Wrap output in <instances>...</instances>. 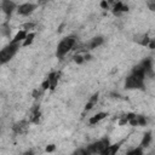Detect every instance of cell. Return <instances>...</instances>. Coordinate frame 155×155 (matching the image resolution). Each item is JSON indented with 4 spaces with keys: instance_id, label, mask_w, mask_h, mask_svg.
<instances>
[{
    "instance_id": "8fae6325",
    "label": "cell",
    "mask_w": 155,
    "mask_h": 155,
    "mask_svg": "<svg viewBox=\"0 0 155 155\" xmlns=\"http://www.w3.org/2000/svg\"><path fill=\"white\" fill-rule=\"evenodd\" d=\"M27 34L28 33H25L24 30H18L17 33H16V35L13 36V39H12V41L11 42H13V44H21V42H23L24 41V39H25V36H27Z\"/></svg>"
},
{
    "instance_id": "ffe728a7",
    "label": "cell",
    "mask_w": 155,
    "mask_h": 155,
    "mask_svg": "<svg viewBox=\"0 0 155 155\" xmlns=\"http://www.w3.org/2000/svg\"><path fill=\"white\" fill-rule=\"evenodd\" d=\"M0 134H1V126H0Z\"/></svg>"
},
{
    "instance_id": "7c38bea8",
    "label": "cell",
    "mask_w": 155,
    "mask_h": 155,
    "mask_svg": "<svg viewBox=\"0 0 155 155\" xmlns=\"http://www.w3.org/2000/svg\"><path fill=\"white\" fill-rule=\"evenodd\" d=\"M151 133L150 132H147V133H144L143 136H142V138H140V147L142 148H147V147H149L150 145V142H151Z\"/></svg>"
},
{
    "instance_id": "e0dca14e",
    "label": "cell",
    "mask_w": 155,
    "mask_h": 155,
    "mask_svg": "<svg viewBox=\"0 0 155 155\" xmlns=\"http://www.w3.org/2000/svg\"><path fill=\"white\" fill-rule=\"evenodd\" d=\"M54 149H56V145L54 144H50V145L46 147V151L47 153H52V151H54Z\"/></svg>"
},
{
    "instance_id": "52a82bcc",
    "label": "cell",
    "mask_w": 155,
    "mask_h": 155,
    "mask_svg": "<svg viewBox=\"0 0 155 155\" xmlns=\"http://www.w3.org/2000/svg\"><path fill=\"white\" fill-rule=\"evenodd\" d=\"M40 116H41V113H40V110H39V107L35 105V107L31 108L30 111H29V122L38 124L39 120H40Z\"/></svg>"
},
{
    "instance_id": "30bf717a",
    "label": "cell",
    "mask_w": 155,
    "mask_h": 155,
    "mask_svg": "<svg viewBox=\"0 0 155 155\" xmlns=\"http://www.w3.org/2000/svg\"><path fill=\"white\" fill-rule=\"evenodd\" d=\"M105 116H107V113H103V111L97 113V114H94L93 116L90 117L88 122H90V125H96V124H98L99 121H102L103 119H105Z\"/></svg>"
},
{
    "instance_id": "ba28073f",
    "label": "cell",
    "mask_w": 155,
    "mask_h": 155,
    "mask_svg": "<svg viewBox=\"0 0 155 155\" xmlns=\"http://www.w3.org/2000/svg\"><path fill=\"white\" fill-rule=\"evenodd\" d=\"M120 150V143H114V144H109L101 155H117Z\"/></svg>"
},
{
    "instance_id": "6da1fadb",
    "label": "cell",
    "mask_w": 155,
    "mask_h": 155,
    "mask_svg": "<svg viewBox=\"0 0 155 155\" xmlns=\"http://www.w3.org/2000/svg\"><path fill=\"white\" fill-rule=\"evenodd\" d=\"M76 41H78V40H76V36H74V35H69V36L64 38V39L58 44V46H57V50H56L57 57H58V58L64 57L69 51L73 50V47L75 46Z\"/></svg>"
},
{
    "instance_id": "277c9868",
    "label": "cell",
    "mask_w": 155,
    "mask_h": 155,
    "mask_svg": "<svg viewBox=\"0 0 155 155\" xmlns=\"http://www.w3.org/2000/svg\"><path fill=\"white\" fill-rule=\"evenodd\" d=\"M125 87L127 90H139L144 87V81L134 78L133 75H128L125 81Z\"/></svg>"
},
{
    "instance_id": "d6986e66",
    "label": "cell",
    "mask_w": 155,
    "mask_h": 155,
    "mask_svg": "<svg viewBox=\"0 0 155 155\" xmlns=\"http://www.w3.org/2000/svg\"><path fill=\"white\" fill-rule=\"evenodd\" d=\"M101 6H102L103 8H108V2H107V1H102V2H101Z\"/></svg>"
},
{
    "instance_id": "5b68a950",
    "label": "cell",
    "mask_w": 155,
    "mask_h": 155,
    "mask_svg": "<svg viewBox=\"0 0 155 155\" xmlns=\"http://www.w3.org/2000/svg\"><path fill=\"white\" fill-rule=\"evenodd\" d=\"M16 8V4L13 1H10V0H4L0 2V11L4 12L7 17L11 16V13L13 12V10Z\"/></svg>"
},
{
    "instance_id": "8992f818",
    "label": "cell",
    "mask_w": 155,
    "mask_h": 155,
    "mask_svg": "<svg viewBox=\"0 0 155 155\" xmlns=\"http://www.w3.org/2000/svg\"><path fill=\"white\" fill-rule=\"evenodd\" d=\"M34 10H35V5L34 4L25 2V4H22V5H19L17 7V13L21 15V16H29Z\"/></svg>"
},
{
    "instance_id": "9c48e42d",
    "label": "cell",
    "mask_w": 155,
    "mask_h": 155,
    "mask_svg": "<svg viewBox=\"0 0 155 155\" xmlns=\"http://www.w3.org/2000/svg\"><path fill=\"white\" fill-rule=\"evenodd\" d=\"M28 125H29V121H27V120H21V121H18L17 124L13 125V131H15L16 133H23V132L28 128Z\"/></svg>"
},
{
    "instance_id": "2e32d148",
    "label": "cell",
    "mask_w": 155,
    "mask_h": 155,
    "mask_svg": "<svg viewBox=\"0 0 155 155\" xmlns=\"http://www.w3.org/2000/svg\"><path fill=\"white\" fill-rule=\"evenodd\" d=\"M70 155H88V154H87L86 149H84V148H79V149L74 150V151H73Z\"/></svg>"
},
{
    "instance_id": "4fadbf2b",
    "label": "cell",
    "mask_w": 155,
    "mask_h": 155,
    "mask_svg": "<svg viewBox=\"0 0 155 155\" xmlns=\"http://www.w3.org/2000/svg\"><path fill=\"white\" fill-rule=\"evenodd\" d=\"M97 102H98V93H96V94H93L90 99H88V102L86 103V107H85V110H91L96 104H97Z\"/></svg>"
},
{
    "instance_id": "9a60e30c",
    "label": "cell",
    "mask_w": 155,
    "mask_h": 155,
    "mask_svg": "<svg viewBox=\"0 0 155 155\" xmlns=\"http://www.w3.org/2000/svg\"><path fill=\"white\" fill-rule=\"evenodd\" d=\"M34 27H35V23L34 22H27V23L23 24L22 30H24L25 33H30V30L34 29Z\"/></svg>"
},
{
    "instance_id": "ac0fdd59",
    "label": "cell",
    "mask_w": 155,
    "mask_h": 155,
    "mask_svg": "<svg viewBox=\"0 0 155 155\" xmlns=\"http://www.w3.org/2000/svg\"><path fill=\"white\" fill-rule=\"evenodd\" d=\"M22 155H34V151L30 149V150H27V151H24Z\"/></svg>"
},
{
    "instance_id": "5bb4252c",
    "label": "cell",
    "mask_w": 155,
    "mask_h": 155,
    "mask_svg": "<svg viewBox=\"0 0 155 155\" xmlns=\"http://www.w3.org/2000/svg\"><path fill=\"white\" fill-rule=\"evenodd\" d=\"M34 38H35V34H34L33 31H30V33H28L22 45H23L24 47H25V46H29V45H31V42L34 41Z\"/></svg>"
},
{
    "instance_id": "3957f363",
    "label": "cell",
    "mask_w": 155,
    "mask_h": 155,
    "mask_svg": "<svg viewBox=\"0 0 155 155\" xmlns=\"http://www.w3.org/2000/svg\"><path fill=\"white\" fill-rule=\"evenodd\" d=\"M109 144H110V142H109L108 138H102V139H98L94 143L87 145V148H85V149H86L88 155H101L103 153V150Z\"/></svg>"
},
{
    "instance_id": "7a4b0ae2",
    "label": "cell",
    "mask_w": 155,
    "mask_h": 155,
    "mask_svg": "<svg viewBox=\"0 0 155 155\" xmlns=\"http://www.w3.org/2000/svg\"><path fill=\"white\" fill-rule=\"evenodd\" d=\"M19 46L21 44H13V42H10L8 45L4 46L0 50V64H5L10 62L19 50Z\"/></svg>"
}]
</instances>
